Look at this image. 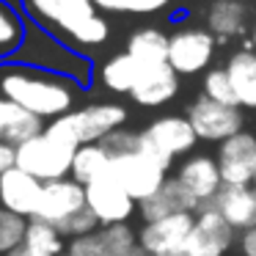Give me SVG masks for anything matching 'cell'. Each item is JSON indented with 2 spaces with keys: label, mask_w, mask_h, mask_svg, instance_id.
<instances>
[{
  "label": "cell",
  "mask_w": 256,
  "mask_h": 256,
  "mask_svg": "<svg viewBox=\"0 0 256 256\" xmlns=\"http://www.w3.org/2000/svg\"><path fill=\"white\" fill-rule=\"evenodd\" d=\"M193 226H196V212L171 215L154 223H140L138 245L149 256H184Z\"/></svg>",
  "instance_id": "obj_10"
},
{
  "label": "cell",
  "mask_w": 256,
  "mask_h": 256,
  "mask_svg": "<svg viewBox=\"0 0 256 256\" xmlns=\"http://www.w3.org/2000/svg\"><path fill=\"white\" fill-rule=\"evenodd\" d=\"M74 152L78 149L42 132L36 138L25 140L22 146H17V168H22L25 174L39 179L42 184L58 182V179H66L72 174Z\"/></svg>",
  "instance_id": "obj_6"
},
{
  "label": "cell",
  "mask_w": 256,
  "mask_h": 256,
  "mask_svg": "<svg viewBox=\"0 0 256 256\" xmlns=\"http://www.w3.org/2000/svg\"><path fill=\"white\" fill-rule=\"evenodd\" d=\"M198 210H201V204L174 179V174L168 176V182L162 184L152 198H146L138 204L140 223H154V220H162V218L184 215V212H198Z\"/></svg>",
  "instance_id": "obj_19"
},
{
  "label": "cell",
  "mask_w": 256,
  "mask_h": 256,
  "mask_svg": "<svg viewBox=\"0 0 256 256\" xmlns=\"http://www.w3.org/2000/svg\"><path fill=\"white\" fill-rule=\"evenodd\" d=\"M206 206H212L237 234L256 228V188L254 184H248V188L223 184V190L215 196V201Z\"/></svg>",
  "instance_id": "obj_20"
},
{
  "label": "cell",
  "mask_w": 256,
  "mask_h": 256,
  "mask_svg": "<svg viewBox=\"0 0 256 256\" xmlns=\"http://www.w3.org/2000/svg\"><path fill=\"white\" fill-rule=\"evenodd\" d=\"M86 204L100 220V226H118L130 223V218L138 215V201L127 193L118 182L110 176L86 188Z\"/></svg>",
  "instance_id": "obj_14"
},
{
  "label": "cell",
  "mask_w": 256,
  "mask_h": 256,
  "mask_svg": "<svg viewBox=\"0 0 256 256\" xmlns=\"http://www.w3.org/2000/svg\"><path fill=\"white\" fill-rule=\"evenodd\" d=\"M179 88H182V78L171 69V64H162V66L140 69V78L130 100L140 108H162L176 100Z\"/></svg>",
  "instance_id": "obj_18"
},
{
  "label": "cell",
  "mask_w": 256,
  "mask_h": 256,
  "mask_svg": "<svg viewBox=\"0 0 256 256\" xmlns=\"http://www.w3.org/2000/svg\"><path fill=\"white\" fill-rule=\"evenodd\" d=\"M220 166L223 184L232 188H248L254 182V168H256V135L250 130H242L234 138L223 140L215 154Z\"/></svg>",
  "instance_id": "obj_15"
},
{
  "label": "cell",
  "mask_w": 256,
  "mask_h": 256,
  "mask_svg": "<svg viewBox=\"0 0 256 256\" xmlns=\"http://www.w3.org/2000/svg\"><path fill=\"white\" fill-rule=\"evenodd\" d=\"M198 144L201 140L196 135V130L190 127L188 116L168 113V116L154 118L140 130L138 149L146 152L149 157H154V160H160L162 166L174 168L176 160H184V157L193 154V149Z\"/></svg>",
  "instance_id": "obj_4"
},
{
  "label": "cell",
  "mask_w": 256,
  "mask_h": 256,
  "mask_svg": "<svg viewBox=\"0 0 256 256\" xmlns=\"http://www.w3.org/2000/svg\"><path fill=\"white\" fill-rule=\"evenodd\" d=\"M25 34H28L25 17L0 0V52L20 50V44L25 42Z\"/></svg>",
  "instance_id": "obj_28"
},
{
  "label": "cell",
  "mask_w": 256,
  "mask_h": 256,
  "mask_svg": "<svg viewBox=\"0 0 256 256\" xmlns=\"http://www.w3.org/2000/svg\"><path fill=\"white\" fill-rule=\"evenodd\" d=\"M102 14H157L171 6V0H83Z\"/></svg>",
  "instance_id": "obj_30"
},
{
  "label": "cell",
  "mask_w": 256,
  "mask_h": 256,
  "mask_svg": "<svg viewBox=\"0 0 256 256\" xmlns=\"http://www.w3.org/2000/svg\"><path fill=\"white\" fill-rule=\"evenodd\" d=\"M83 94V86L61 74L34 69L25 64H3L0 66V96L34 113L42 122H56L74 110V102Z\"/></svg>",
  "instance_id": "obj_1"
},
{
  "label": "cell",
  "mask_w": 256,
  "mask_h": 256,
  "mask_svg": "<svg viewBox=\"0 0 256 256\" xmlns=\"http://www.w3.org/2000/svg\"><path fill=\"white\" fill-rule=\"evenodd\" d=\"M14 166H17V149L8 144H0V174H6Z\"/></svg>",
  "instance_id": "obj_34"
},
{
  "label": "cell",
  "mask_w": 256,
  "mask_h": 256,
  "mask_svg": "<svg viewBox=\"0 0 256 256\" xmlns=\"http://www.w3.org/2000/svg\"><path fill=\"white\" fill-rule=\"evenodd\" d=\"M28 223L25 218L8 212L6 206H0V254H12L20 242H22L25 232H28Z\"/></svg>",
  "instance_id": "obj_31"
},
{
  "label": "cell",
  "mask_w": 256,
  "mask_h": 256,
  "mask_svg": "<svg viewBox=\"0 0 256 256\" xmlns=\"http://www.w3.org/2000/svg\"><path fill=\"white\" fill-rule=\"evenodd\" d=\"M174 179H176L179 184H182L184 190H188L190 196H193L196 201H198L201 206L212 204L215 201V196L223 190V176H220V166H218V160L212 154H190L184 157V160L176 162V168H174Z\"/></svg>",
  "instance_id": "obj_13"
},
{
  "label": "cell",
  "mask_w": 256,
  "mask_h": 256,
  "mask_svg": "<svg viewBox=\"0 0 256 256\" xmlns=\"http://www.w3.org/2000/svg\"><path fill=\"white\" fill-rule=\"evenodd\" d=\"M61 256H72V254H66V250H64V254H61Z\"/></svg>",
  "instance_id": "obj_38"
},
{
  "label": "cell",
  "mask_w": 256,
  "mask_h": 256,
  "mask_svg": "<svg viewBox=\"0 0 256 256\" xmlns=\"http://www.w3.org/2000/svg\"><path fill=\"white\" fill-rule=\"evenodd\" d=\"M201 94L212 102H220V105L240 108L237 91H234V86H232V80H228V74L223 66H212L210 72L204 74V80H201Z\"/></svg>",
  "instance_id": "obj_29"
},
{
  "label": "cell",
  "mask_w": 256,
  "mask_h": 256,
  "mask_svg": "<svg viewBox=\"0 0 256 256\" xmlns=\"http://www.w3.org/2000/svg\"><path fill=\"white\" fill-rule=\"evenodd\" d=\"M64 118L72 127V135L78 138V144L86 146V144H100L110 132L127 127L130 113L122 102H91V105H83L78 110L66 113Z\"/></svg>",
  "instance_id": "obj_9"
},
{
  "label": "cell",
  "mask_w": 256,
  "mask_h": 256,
  "mask_svg": "<svg viewBox=\"0 0 256 256\" xmlns=\"http://www.w3.org/2000/svg\"><path fill=\"white\" fill-rule=\"evenodd\" d=\"M190 127L196 130L198 140L204 144H218L220 146L223 140L234 138L237 132L245 130V113L242 108H228L220 105V102L206 100L204 94H198L184 110Z\"/></svg>",
  "instance_id": "obj_8"
},
{
  "label": "cell",
  "mask_w": 256,
  "mask_h": 256,
  "mask_svg": "<svg viewBox=\"0 0 256 256\" xmlns=\"http://www.w3.org/2000/svg\"><path fill=\"white\" fill-rule=\"evenodd\" d=\"M42 188L44 184L30 174H25L22 168H8L6 174H0V206H6L8 212L25 218V220H34L42 198Z\"/></svg>",
  "instance_id": "obj_17"
},
{
  "label": "cell",
  "mask_w": 256,
  "mask_h": 256,
  "mask_svg": "<svg viewBox=\"0 0 256 256\" xmlns=\"http://www.w3.org/2000/svg\"><path fill=\"white\" fill-rule=\"evenodd\" d=\"M240 234L218 215L212 206L196 212V226L190 232L184 256H234Z\"/></svg>",
  "instance_id": "obj_11"
},
{
  "label": "cell",
  "mask_w": 256,
  "mask_h": 256,
  "mask_svg": "<svg viewBox=\"0 0 256 256\" xmlns=\"http://www.w3.org/2000/svg\"><path fill=\"white\" fill-rule=\"evenodd\" d=\"M245 50L256 52V22L250 25V36H248V42H245Z\"/></svg>",
  "instance_id": "obj_35"
},
{
  "label": "cell",
  "mask_w": 256,
  "mask_h": 256,
  "mask_svg": "<svg viewBox=\"0 0 256 256\" xmlns=\"http://www.w3.org/2000/svg\"><path fill=\"white\" fill-rule=\"evenodd\" d=\"M102 146L108 149V154L110 157H118V154H127V152H135L140 144V132H135V130H116V132H110L105 140H100Z\"/></svg>",
  "instance_id": "obj_32"
},
{
  "label": "cell",
  "mask_w": 256,
  "mask_h": 256,
  "mask_svg": "<svg viewBox=\"0 0 256 256\" xmlns=\"http://www.w3.org/2000/svg\"><path fill=\"white\" fill-rule=\"evenodd\" d=\"M140 78V66L135 58H130L127 52H116L100 66V83L105 86L110 94H132L135 83Z\"/></svg>",
  "instance_id": "obj_27"
},
{
  "label": "cell",
  "mask_w": 256,
  "mask_h": 256,
  "mask_svg": "<svg viewBox=\"0 0 256 256\" xmlns=\"http://www.w3.org/2000/svg\"><path fill=\"white\" fill-rule=\"evenodd\" d=\"M218 39L204 25H179L171 30V47H168V64L179 78H204L212 69L218 56Z\"/></svg>",
  "instance_id": "obj_5"
},
{
  "label": "cell",
  "mask_w": 256,
  "mask_h": 256,
  "mask_svg": "<svg viewBox=\"0 0 256 256\" xmlns=\"http://www.w3.org/2000/svg\"><path fill=\"white\" fill-rule=\"evenodd\" d=\"M168 47H171V34H166L157 25H144L127 36L124 52L135 58L140 69H152L168 64Z\"/></svg>",
  "instance_id": "obj_22"
},
{
  "label": "cell",
  "mask_w": 256,
  "mask_h": 256,
  "mask_svg": "<svg viewBox=\"0 0 256 256\" xmlns=\"http://www.w3.org/2000/svg\"><path fill=\"white\" fill-rule=\"evenodd\" d=\"M12 64H25V66L61 74V78L74 80V83L83 86V88L91 83V78H94V64H91L88 56L66 47L64 42H58L56 36H50L47 30L36 28V25H30V22H28L25 42L20 44V50H17V56H14Z\"/></svg>",
  "instance_id": "obj_3"
},
{
  "label": "cell",
  "mask_w": 256,
  "mask_h": 256,
  "mask_svg": "<svg viewBox=\"0 0 256 256\" xmlns=\"http://www.w3.org/2000/svg\"><path fill=\"white\" fill-rule=\"evenodd\" d=\"M122 256H149V254H146V250L144 248H140V245H135V248H130V250H124V254Z\"/></svg>",
  "instance_id": "obj_36"
},
{
  "label": "cell",
  "mask_w": 256,
  "mask_h": 256,
  "mask_svg": "<svg viewBox=\"0 0 256 256\" xmlns=\"http://www.w3.org/2000/svg\"><path fill=\"white\" fill-rule=\"evenodd\" d=\"M86 188L78 184L72 176L58 179V182H47L42 188V198L36 206L34 220H42L47 226L58 228L61 223H66L69 218H74L80 210H86Z\"/></svg>",
  "instance_id": "obj_12"
},
{
  "label": "cell",
  "mask_w": 256,
  "mask_h": 256,
  "mask_svg": "<svg viewBox=\"0 0 256 256\" xmlns=\"http://www.w3.org/2000/svg\"><path fill=\"white\" fill-rule=\"evenodd\" d=\"M228 80H232L237 100L242 110H256V52L250 50H234L223 64Z\"/></svg>",
  "instance_id": "obj_24"
},
{
  "label": "cell",
  "mask_w": 256,
  "mask_h": 256,
  "mask_svg": "<svg viewBox=\"0 0 256 256\" xmlns=\"http://www.w3.org/2000/svg\"><path fill=\"white\" fill-rule=\"evenodd\" d=\"M64 250H66V240L56 228L42 220H30L22 242L8 256H61Z\"/></svg>",
  "instance_id": "obj_26"
},
{
  "label": "cell",
  "mask_w": 256,
  "mask_h": 256,
  "mask_svg": "<svg viewBox=\"0 0 256 256\" xmlns=\"http://www.w3.org/2000/svg\"><path fill=\"white\" fill-rule=\"evenodd\" d=\"M110 162H113V157L108 154V149L102 144H86L74 152L72 174H69V176L78 184L88 188V184L110 176Z\"/></svg>",
  "instance_id": "obj_25"
},
{
  "label": "cell",
  "mask_w": 256,
  "mask_h": 256,
  "mask_svg": "<svg viewBox=\"0 0 256 256\" xmlns=\"http://www.w3.org/2000/svg\"><path fill=\"white\" fill-rule=\"evenodd\" d=\"M250 184H254V188H256V168H254V182H250Z\"/></svg>",
  "instance_id": "obj_37"
},
{
  "label": "cell",
  "mask_w": 256,
  "mask_h": 256,
  "mask_svg": "<svg viewBox=\"0 0 256 256\" xmlns=\"http://www.w3.org/2000/svg\"><path fill=\"white\" fill-rule=\"evenodd\" d=\"M168 176H171V168L162 166L160 160L149 157L140 149L118 154V157H113V162H110V179L122 184L138 204L146 198H152V196L168 182Z\"/></svg>",
  "instance_id": "obj_7"
},
{
  "label": "cell",
  "mask_w": 256,
  "mask_h": 256,
  "mask_svg": "<svg viewBox=\"0 0 256 256\" xmlns=\"http://www.w3.org/2000/svg\"><path fill=\"white\" fill-rule=\"evenodd\" d=\"M22 14L30 25L47 30L66 47L91 58V50L110 39V22L83 0H22Z\"/></svg>",
  "instance_id": "obj_2"
},
{
  "label": "cell",
  "mask_w": 256,
  "mask_h": 256,
  "mask_svg": "<svg viewBox=\"0 0 256 256\" xmlns=\"http://www.w3.org/2000/svg\"><path fill=\"white\" fill-rule=\"evenodd\" d=\"M138 245V228L130 223H118V226H100L96 232L86 234V237L69 240L66 254L72 256H122L124 250Z\"/></svg>",
  "instance_id": "obj_16"
},
{
  "label": "cell",
  "mask_w": 256,
  "mask_h": 256,
  "mask_svg": "<svg viewBox=\"0 0 256 256\" xmlns=\"http://www.w3.org/2000/svg\"><path fill=\"white\" fill-rule=\"evenodd\" d=\"M44 127L47 124L42 118H36L34 113L22 110L20 105L8 102L6 96H0V144H8L17 149L25 140L42 135Z\"/></svg>",
  "instance_id": "obj_23"
},
{
  "label": "cell",
  "mask_w": 256,
  "mask_h": 256,
  "mask_svg": "<svg viewBox=\"0 0 256 256\" xmlns=\"http://www.w3.org/2000/svg\"><path fill=\"white\" fill-rule=\"evenodd\" d=\"M204 28L218 39V44H228L232 39L248 34V6L245 0H212L204 12Z\"/></svg>",
  "instance_id": "obj_21"
},
{
  "label": "cell",
  "mask_w": 256,
  "mask_h": 256,
  "mask_svg": "<svg viewBox=\"0 0 256 256\" xmlns=\"http://www.w3.org/2000/svg\"><path fill=\"white\" fill-rule=\"evenodd\" d=\"M234 256H256V228L240 232V237H237V250H234Z\"/></svg>",
  "instance_id": "obj_33"
}]
</instances>
